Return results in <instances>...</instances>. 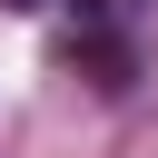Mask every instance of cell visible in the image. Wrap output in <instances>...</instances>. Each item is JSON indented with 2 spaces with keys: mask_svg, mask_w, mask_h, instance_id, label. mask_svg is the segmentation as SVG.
Here are the masks:
<instances>
[{
  "mask_svg": "<svg viewBox=\"0 0 158 158\" xmlns=\"http://www.w3.org/2000/svg\"><path fill=\"white\" fill-rule=\"evenodd\" d=\"M0 10H40V0H0Z\"/></svg>",
  "mask_w": 158,
  "mask_h": 158,
  "instance_id": "3",
  "label": "cell"
},
{
  "mask_svg": "<svg viewBox=\"0 0 158 158\" xmlns=\"http://www.w3.org/2000/svg\"><path fill=\"white\" fill-rule=\"evenodd\" d=\"M69 59H79V79H89V89H128V69H138L118 30H79V40H69Z\"/></svg>",
  "mask_w": 158,
  "mask_h": 158,
  "instance_id": "1",
  "label": "cell"
},
{
  "mask_svg": "<svg viewBox=\"0 0 158 158\" xmlns=\"http://www.w3.org/2000/svg\"><path fill=\"white\" fill-rule=\"evenodd\" d=\"M118 10H128V0H69V20H79V30H109Z\"/></svg>",
  "mask_w": 158,
  "mask_h": 158,
  "instance_id": "2",
  "label": "cell"
}]
</instances>
